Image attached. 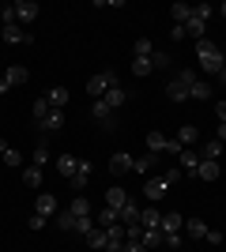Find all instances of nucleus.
<instances>
[{
	"label": "nucleus",
	"mask_w": 226,
	"mask_h": 252,
	"mask_svg": "<svg viewBox=\"0 0 226 252\" xmlns=\"http://www.w3.org/2000/svg\"><path fill=\"white\" fill-rule=\"evenodd\" d=\"M0 23H4V27L15 23V4H4V8H0Z\"/></svg>",
	"instance_id": "41"
},
{
	"label": "nucleus",
	"mask_w": 226,
	"mask_h": 252,
	"mask_svg": "<svg viewBox=\"0 0 226 252\" xmlns=\"http://www.w3.org/2000/svg\"><path fill=\"white\" fill-rule=\"evenodd\" d=\"M166 249H181V233H170V237H166Z\"/></svg>",
	"instance_id": "50"
},
{
	"label": "nucleus",
	"mask_w": 226,
	"mask_h": 252,
	"mask_svg": "<svg viewBox=\"0 0 226 252\" xmlns=\"http://www.w3.org/2000/svg\"><path fill=\"white\" fill-rule=\"evenodd\" d=\"M4 151H8V139H0V155H4Z\"/></svg>",
	"instance_id": "54"
},
{
	"label": "nucleus",
	"mask_w": 226,
	"mask_h": 252,
	"mask_svg": "<svg viewBox=\"0 0 226 252\" xmlns=\"http://www.w3.org/2000/svg\"><path fill=\"white\" fill-rule=\"evenodd\" d=\"M91 230H95V219H75V233L79 237H87Z\"/></svg>",
	"instance_id": "42"
},
{
	"label": "nucleus",
	"mask_w": 226,
	"mask_h": 252,
	"mask_svg": "<svg viewBox=\"0 0 226 252\" xmlns=\"http://www.w3.org/2000/svg\"><path fill=\"white\" fill-rule=\"evenodd\" d=\"M173 139H177L181 147H196V139H200V128H196V125H181Z\"/></svg>",
	"instance_id": "16"
},
{
	"label": "nucleus",
	"mask_w": 226,
	"mask_h": 252,
	"mask_svg": "<svg viewBox=\"0 0 226 252\" xmlns=\"http://www.w3.org/2000/svg\"><path fill=\"white\" fill-rule=\"evenodd\" d=\"M53 166H57V173H65V177H72L75 169H79V158H75V155H61V158L53 162Z\"/></svg>",
	"instance_id": "24"
},
{
	"label": "nucleus",
	"mask_w": 226,
	"mask_h": 252,
	"mask_svg": "<svg viewBox=\"0 0 226 252\" xmlns=\"http://www.w3.org/2000/svg\"><path fill=\"white\" fill-rule=\"evenodd\" d=\"M159 162H162V158L155 155V151H147V155H143V158H136V162H132V169H136L140 177H147V173H151V169H155V166H159Z\"/></svg>",
	"instance_id": "15"
},
{
	"label": "nucleus",
	"mask_w": 226,
	"mask_h": 252,
	"mask_svg": "<svg viewBox=\"0 0 226 252\" xmlns=\"http://www.w3.org/2000/svg\"><path fill=\"white\" fill-rule=\"evenodd\" d=\"M23 185H27V189H38V185H42V169L27 166V169H23Z\"/></svg>",
	"instance_id": "32"
},
{
	"label": "nucleus",
	"mask_w": 226,
	"mask_h": 252,
	"mask_svg": "<svg viewBox=\"0 0 226 252\" xmlns=\"http://www.w3.org/2000/svg\"><path fill=\"white\" fill-rule=\"evenodd\" d=\"M38 136H49V132H61V128H65V109H49V113L42 117V121H38Z\"/></svg>",
	"instance_id": "4"
},
{
	"label": "nucleus",
	"mask_w": 226,
	"mask_h": 252,
	"mask_svg": "<svg viewBox=\"0 0 226 252\" xmlns=\"http://www.w3.org/2000/svg\"><path fill=\"white\" fill-rule=\"evenodd\" d=\"M4 91H8V83H4V75H0V94H4Z\"/></svg>",
	"instance_id": "55"
},
{
	"label": "nucleus",
	"mask_w": 226,
	"mask_h": 252,
	"mask_svg": "<svg viewBox=\"0 0 226 252\" xmlns=\"http://www.w3.org/2000/svg\"><path fill=\"white\" fill-rule=\"evenodd\" d=\"M4 166H23V155L15 147H8V151H4Z\"/></svg>",
	"instance_id": "43"
},
{
	"label": "nucleus",
	"mask_w": 226,
	"mask_h": 252,
	"mask_svg": "<svg viewBox=\"0 0 226 252\" xmlns=\"http://www.w3.org/2000/svg\"><path fill=\"white\" fill-rule=\"evenodd\" d=\"M147 151L162 155V151H166V136H162V132H147Z\"/></svg>",
	"instance_id": "35"
},
{
	"label": "nucleus",
	"mask_w": 226,
	"mask_h": 252,
	"mask_svg": "<svg viewBox=\"0 0 226 252\" xmlns=\"http://www.w3.org/2000/svg\"><path fill=\"white\" fill-rule=\"evenodd\" d=\"M151 68H155V72H162V68H170V53L155 49V53H151Z\"/></svg>",
	"instance_id": "37"
},
{
	"label": "nucleus",
	"mask_w": 226,
	"mask_h": 252,
	"mask_svg": "<svg viewBox=\"0 0 226 252\" xmlns=\"http://www.w3.org/2000/svg\"><path fill=\"white\" fill-rule=\"evenodd\" d=\"M125 252H147V249H143V241H125Z\"/></svg>",
	"instance_id": "51"
},
{
	"label": "nucleus",
	"mask_w": 226,
	"mask_h": 252,
	"mask_svg": "<svg viewBox=\"0 0 226 252\" xmlns=\"http://www.w3.org/2000/svg\"><path fill=\"white\" fill-rule=\"evenodd\" d=\"M31 113H34V125H38V121H42V117L49 113V102H45V98H38V102L31 105Z\"/></svg>",
	"instance_id": "40"
},
{
	"label": "nucleus",
	"mask_w": 226,
	"mask_h": 252,
	"mask_svg": "<svg viewBox=\"0 0 226 252\" xmlns=\"http://www.w3.org/2000/svg\"><path fill=\"white\" fill-rule=\"evenodd\" d=\"M132 162H136V158H132V155H125V151H117V155L109 158V173H129V169H132Z\"/></svg>",
	"instance_id": "19"
},
{
	"label": "nucleus",
	"mask_w": 226,
	"mask_h": 252,
	"mask_svg": "<svg viewBox=\"0 0 226 252\" xmlns=\"http://www.w3.org/2000/svg\"><path fill=\"white\" fill-rule=\"evenodd\" d=\"M136 49V57H143V61H151V53H155V42H147V38H140V42L132 45Z\"/></svg>",
	"instance_id": "39"
},
{
	"label": "nucleus",
	"mask_w": 226,
	"mask_h": 252,
	"mask_svg": "<svg viewBox=\"0 0 226 252\" xmlns=\"http://www.w3.org/2000/svg\"><path fill=\"white\" fill-rule=\"evenodd\" d=\"M45 102H49V109H65L68 105V87H53V91L45 94Z\"/></svg>",
	"instance_id": "23"
},
{
	"label": "nucleus",
	"mask_w": 226,
	"mask_h": 252,
	"mask_svg": "<svg viewBox=\"0 0 226 252\" xmlns=\"http://www.w3.org/2000/svg\"><path fill=\"white\" fill-rule=\"evenodd\" d=\"M0 75H4V72H0Z\"/></svg>",
	"instance_id": "58"
},
{
	"label": "nucleus",
	"mask_w": 226,
	"mask_h": 252,
	"mask_svg": "<svg viewBox=\"0 0 226 252\" xmlns=\"http://www.w3.org/2000/svg\"><path fill=\"white\" fill-rule=\"evenodd\" d=\"M38 15H42V8H38V4H34V0H15V23H34L38 19Z\"/></svg>",
	"instance_id": "6"
},
{
	"label": "nucleus",
	"mask_w": 226,
	"mask_h": 252,
	"mask_svg": "<svg viewBox=\"0 0 226 252\" xmlns=\"http://www.w3.org/2000/svg\"><path fill=\"white\" fill-rule=\"evenodd\" d=\"M53 222H57V230H75V215L72 211H57Z\"/></svg>",
	"instance_id": "34"
},
{
	"label": "nucleus",
	"mask_w": 226,
	"mask_h": 252,
	"mask_svg": "<svg viewBox=\"0 0 226 252\" xmlns=\"http://www.w3.org/2000/svg\"><path fill=\"white\" fill-rule=\"evenodd\" d=\"M162 177H166V185H170V189H173V185H177V181H181L185 173H181V166H173V169H166Z\"/></svg>",
	"instance_id": "44"
},
{
	"label": "nucleus",
	"mask_w": 226,
	"mask_h": 252,
	"mask_svg": "<svg viewBox=\"0 0 226 252\" xmlns=\"http://www.w3.org/2000/svg\"><path fill=\"white\" fill-rule=\"evenodd\" d=\"M219 11H223V15H226V4H223V8H219Z\"/></svg>",
	"instance_id": "57"
},
{
	"label": "nucleus",
	"mask_w": 226,
	"mask_h": 252,
	"mask_svg": "<svg viewBox=\"0 0 226 252\" xmlns=\"http://www.w3.org/2000/svg\"><path fill=\"white\" fill-rule=\"evenodd\" d=\"M109 87H121V83H117V72H113V68H106V72L91 75V79H87V94H91V98L98 102V98L106 94Z\"/></svg>",
	"instance_id": "2"
},
{
	"label": "nucleus",
	"mask_w": 226,
	"mask_h": 252,
	"mask_svg": "<svg viewBox=\"0 0 226 252\" xmlns=\"http://www.w3.org/2000/svg\"><path fill=\"white\" fill-rule=\"evenodd\" d=\"M0 34H4V42H8V45H31V42H34L31 34H23V27H19V23H11V27H4Z\"/></svg>",
	"instance_id": "8"
},
{
	"label": "nucleus",
	"mask_w": 226,
	"mask_h": 252,
	"mask_svg": "<svg viewBox=\"0 0 226 252\" xmlns=\"http://www.w3.org/2000/svg\"><path fill=\"white\" fill-rule=\"evenodd\" d=\"M204 27H207V23H200V19H196V15H193V19L185 23V34H189V38H196V42H200V38H204Z\"/></svg>",
	"instance_id": "36"
},
{
	"label": "nucleus",
	"mask_w": 226,
	"mask_h": 252,
	"mask_svg": "<svg viewBox=\"0 0 226 252\" xmlns=\"http://www.w3.org/2000/svg\"><path fill=\"white\" fill-rule=\"evenodd\" d=\"M106 252H125V241H121V237H109V241H106Z\"/></svg>",
	"instance_id": "47"
},
{
	"label": "nucleus",
	"mask_w": 226,
	"mask_h": 252,
	"mask_svg": "<svg viewBox=\"0 0 226 252\" xmlns=\"http://www.w3.org/2000/svg\"><path fill=\"white\" fill-rule=\"evenodd\" d=\"M91 117H95V125L102 128V132H117V117H113V109H109L102 98H98L95 105H91Z\"/></svg>",
	"instance_id": "3"
},
{
	"label": "nucleus",
	"mask_w": 226,
	"mask_h": 252,
	"mask_svg": "<svg viewBox=\"0 0 226 252\" xmlns=\"http://www.w3.org/2000/svg\"><path fill=\"white\" fill-rule=\"evenodd\" d=\"M196 57H200V68H204V72H223L226 68V57H223V49H219L215 42H207V38H200V42H196Z\"/></svg>",
	"instance_id": "1"
},
{
	"label": "nucleus",
	"mask_w": 226,
	"mask_h": 252,
	"mask_svg": "<svg viewBox=\"0 0 226 252\" xmlns=\"http://www.w3.org/2000/svg\"><path fill=\"white\" fill-rule=\"evenodd\" d=\"M45 222H49V219H42V215H31V219H27V226H31V230H42Z\"/></svg>",
	"instance_id": "48"
},
{
	"label": "nucleus",
	"mask_w": 226,
	"mask_h": 252,
	"mask_svg": "<svg viewBox=\"0 0 226 252\" xmlns=\"http://www.w3.org/2000/svg\"><path fill=\"white\" fill-rule=\"evenodd\" d=\"M215 139H219V143H226V125H219V128H215Z\"/></svg>",
	"instance_id": "53"
},
{
	"label": "nucleus",
	"mask_w": 226,
	"mask_h": 252,
	"mask_svg": "<svg viewBox=\"0 0 226 252\" xmlns=\"http://www.w3.org/2000/svg\"><path fill=\"white\" fill-rule=\"evenodd\" d=\"M189 98H196V102H207V98H211V87H207L204 79H196V83L189 87Z\"/></svg>",
	"instance_id": "30"
},
{
	"label": "nucleus",
	"mask_w": 226,
	"mask_h": 252,
	"mask_svg": "<svg viewBox=\"0 0 226 252\" xmlns=\"http://www.w3.org/2000/svg\"><path fill=\"white\" fill-rule=\"evenodd\" d=\"M106 241H109V233H106V230H102V226L95 222V230L87 233V245H91V249H106Z\"/></svg>",
	"instance_id": "28"
},
{
	"label": "nucleus",
	"mask_w": 226,
	"mask_h": 252,
	"mask_svg": "<svg viewBox=\"0 0 226 252\" xmlns=\"http://www.w3.org/2000/svg\"><path fill=\"white\" fill-rule=\"evenodd\" d=\"M196 177H200V181H215V177H219V162H204V158H200Z\"/></svg>",
	"instance_id": "29"
},
{
	"label": "nucleus",
	"mask_w": 226,
	"mask_h": 252,
	"mask_svg": "<svg viewBox=\"0 0 226 252\" xmlns=\"http://www.w3.org/2000/svg\"><path fill=\"white\" fill-rule=\"evenodd\" d=\"M102 102H106V105H109V109H113V113H117L121 105L129 102V91H125V87H109L106 94H102Z\"/></svg>",
	"instance_id": "10"
},
{
	"label": "nucleus",
	"mask_w": 226,
	"mask_h": 252,
	"mask_svg": "<svg viewBox=\"0 0 226 252\" xmlns=\"http://www.w3.org/2000/svg\"><path fill=\"white\" fill-rule=\"evenodd\" d=\"M159 230L170 237V233H181L185 230V219L177 215V211H170V215H162V222H159Z\"/></svg>",
	"instance_id": "11"
},
{
	"label": "nucleus",
	"mask_w": 226,
	"mask_h": 252,
	"mask_svg": "<svg viewBox=\"0 0 226 252\" xmlns=\"http://www.w3.org/2000/svg\"><path fill=\"white\" fill-rule=\"evenodd\" d=\"M219 83H226V68H223V72H219Z\"/></svg>",
	"instance_id": "56"
},
{
	"label": "nucleus",
	"mask_w": 226,
	"mask_h": 252,
	"mask_svg": "<svg viewBox=\"0 0 226 252\" xmlns=\"http://www.w3.org/2000/svg\"><path fill=\"white\" fill-rule=\"evenodd\" d=\"M140 203H136V200H129V203H125V207H121V226H140Z\"/></svg>",
	"instance_id": "14"
},
{
	"label": "nucleus",
	"mask_w": 226,
	"mask_h": 252,
	"mask_svg": "<svg viewBox=\"0 0 226 252\" xmlns=\"http://www.w3.org/2000/svg\"><path fill=\"white\" fill-rule=\"evenodd\" d=\"M173 79H181L185 87H193V83H196V72H193V68H181V72L173 75Z\"/></svg>",
	"instance_id": "45"
},
{
	"label": "nucleus",
	"mask_w": 226,
	"mask_h": 252,
	"mask_svg": "<svg viewBox=\"0 0 226 252\" xmlns=\"http://www.w3.org/2000/svg\"><path fill=\"white\" fill-rule=\"evenodd\" d=\"M166 192H170L166 177H147V181H143V196H147V203H159Z\"/></svg>",
	"instance_id": "5"
},
{
	"label": "nucleus",
	"mask_w": 226,
	"mask_h": 252,
	"mask_svg": "<svg viewBox=\"0 0 226 252\" xmlns=\"http://www.w3.org/2000/svg\"><path fill=\"white\" fill-rule=\"evenodd\" d=\"M219 155H223V143H219L215 136L204 139V151H200V158H204V162H219Z\"/></svg>",
	"instance_id": "26"
},
{
	"label": "nucleus",
	"mask_w": 226,
	"mask_h": 252,
	"mask_svg": "<svg viewBox=\"0 0 226 252\" xmlns=\"http://www.w3.org/2000/svg\"><path fill=\"white\" fill-rule=\"evenodd\" d=\"M185 233H189L193 241H204L207 237V222L204 219H185Z\"/></svg>",
	"instance_id": "20"
},
{
	"label": "nucleus",
	"mask_w": 226,
	"mask_h": 252,
	"mask_svg": "<svg viewBox=\"0 0 226 252\" xmlns=\"http://www.w3.org/2000/svg\"><path fill=\"white\" fill-rule=\"evenodd\" d=\"M159 222H162V211L155 207V203L140 211V226H143V230H159Z\"/></svg>",
	"instance_id": "17"
},
{
	"label": "nucleus",
	"mask_w": 226,
	"mask_h": 252,
	"mask_svg": "<svg viewBox=\"0 0 226 252\" xmlns=\"http://www.w3.org/2000/svg\"><path fill=\"white\" fill-rule=\"evenodd\" d=\"M57 211H61V207H57V196H53V192H42V196L34 200V215H42V219H53Z\"/></svg>",
	"instance_id": "7"
},
{
	"label": "nucleus",
	"mask_w": 226,
	"mask_h": 252,
	"mask_svg": "<svg viewBox=\"0 0 226 252\" xmlns=\"http://www.w3.org/2000/svg\"><path fill=\"white\" fill-rule=\"evenodd\" d=\"M211 11H215L211 4H200V8H193V15H196L200 23H207V19H211Z\"/></svg>",
	"instance_id": "46"
},
{
	"label": "nucleus",
	"mask_w": 226,
	"mask_h": 252,
	"mask_svg": "<svg viewBox=\"0 0 226 252\" xmlns=\"http://www.w3.org/2000/svg\"><path fill=\"white\" fill-rule=\"evenodd\" d=\"M129 200H132V196H129V192H125V189H117V185H113V189L106 192V207H113V211H117V215H121V207H125V203H129Z\"/></svg>",
	"instance_id": "18"
},
{
	"label": "nucleus",
	"mask_w": 226,
	"mask_h": 252,
	"mask_svg": "<svg viewBox=\"0 0 226 252\" xmlns=\"http://www.w3.org/2000/svg\"><path fill=\"white\" fill-rule=\"evenodd\" d=\"M132 72H136V75L143 79V75H151L155 68H151V61H143V57H132Z\"/></svg>",
	"instance_id": "38"
},
{
	"label": "nucleus",
	"mask_w": 226,
	"mask_h": 252,
	"mask_svg": "<svg viewBox=\"0 0 226 252\" xmlns=\"http://www.w3.org/2000/svg\"><path fill=\"white\" fill-rule=\"evenodd\" d=\"M31 79V72L23 68V64H11V68H4V83L8 87H19V83H27Z\"/></svg>",
	"instance_id": "13"
},
{
	"label": "nucleus",
	"mask_w": 226,
	"mask_h": 252,
	"mask_svg": "<svg viewBox=\"0 0 226 252\" xmlns=\"http://www.w3.org/2000/svg\"><path fill=\"white\" fill-rule=\"evenodd\" d=\"M170 34H173V42H181V38H189V34H185V27H181V23H173V31H170Z\"/></svg>",
	"instance_id": "49"
},
{
	"label": "nucleus",
	"mask_w": 226,
	"mask_h": 252,
	"mask_svg": "<svg viewBox=\"0 0 226 252\" xmlns=\"http://www.w3.org/2000/svg\"><path fill=\"white\" fill-rule=\"evenodd\" d=\"M166 98H173V102H189V87H185L181 79H170V87H166Z\"/></svg>",
	"instance_id": "27"
},
{
	"label": "nucleus",
	"mask_w": 226,
	"mask_h": 252,
	"mask_svg": "<svg viewBox=\"0 0 226 252\" xmlns=\"http://www.w3.org/2000/svg\"><path fill=\"white\" fill-rule=\"evenodd\" d=\"M68 211H72L75 219H91V200H87V196H72Z\"/></svg>",
	"instance_id": "25"
},
{
	"label": "nucleus",
	"mask_w": 226,
	"mask_h": 252,
	"mask_svg": "<svg viewBox=\"0 0 226 252\" xmlns=\"http://www.w3.org/2000/svg\"><path fill=\"white\" fill-rule=\"evenodd\" d=\"M31 166H38V169L49 166V147H45V136H38V147H34V155H31Z\"/></svg>",
	"instance_id": "21"
},
{
	"label": "nucleus",
	"mask_w": 226,
	"mask_h": 252,
	"mask_svg": "<svg viewBox=\"0 0 226 252\" xmlns=\"http://www.w3.org/2000/svg\"><path fill=\"white\" fill-rule=\"evenodd\" d=\"M159 245H166V233L162 230H143V249H159Z\"/></svg>",
	"instance_id": "31"
},
{
	"label": "nucleus",
	"mask_w": 226,
	"mask_h": 252,
	"mask_svg": "<svg viewBox=\"0 0 226 252\" xmlns=\"http://www.w3.org/2000/svg\"><path fill=\"white\" fill-rule=\"evenodd\" d=\"M177 162H181V173H189V177H196V166H200V155H196L193 147H185L181 155H177Z\"/></svg>",
	"instance_id": "12"
},
{
	"label": "nucleus",
	"mask_w": 226,
	"mask_h": 252,
	"mask_svg": "<svg viewBox=\"0 0 226 252\" xmlns=\"http://www.w3.org/2000/svg\"><path fill=\"white\" fill-rule=\"evenodd\" d=\"M173 23H181V27H185V23H189V19H193V8H189V4H181V0H177V4H173Z\"/></svg>",
	"instance_id": "33"
},
{
	"label": "nucleus",
	"mask_w": 226,
	"mask_h": 252,
	"mask_svg": "<svg viewBox=\"0 0 226 252\" xmlns=\"http://www.w3.org/2000/svg\"><path fill=\"white\" fill-rule=\"evenodd\" d=\"M87 181H91V162H79V169L68 177V185H72L75 196H83V185H87Z\"/></svg>",
	"instance_id": "9"
},
{
	"label": "nucleus",
	"mask_w": 226,
	"mask_h": 252,
	"mask_svg": "<svg viewBox=\"0 0 226 252\" xmlns=\"http://www.w3.org/2000/svg\"><path fill=\"white\" fill-rule=\"evenodd\" d=\"M98 226H102V230H113V226H121V215H117V211H113V207H102V211H98Z\"/></svg>",
	"instance_id": "22"
},
{
	"label": "nucleus",
	"mask_w": 226,
	"mask_h": 252,
	"mask_svg": "<svg viewBox=\"0 0 226 252\" xmlns=\"http://www.w3.org/2000/svg\"><path fill=\"white\" fill-rule=\"evenodd\" d=\"M215 117H219V125H226V102L215 105Z\"/></svg>",
	"instance_id": "52"
}]
</instances>
